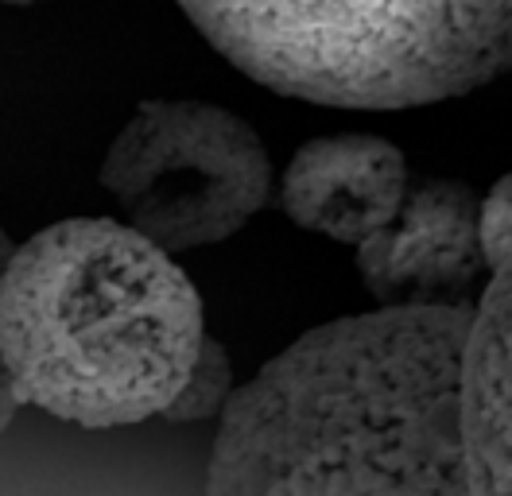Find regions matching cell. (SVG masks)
I'll return each instance as SVG.
<instances>
[{"instance_id":"cell-1","label":"cell","mask_w":512,"mask_h":496,"mask_svg":"<svg viewBox=\"0 0 512 496\" xmlns=\"http://www.w3.org/2000/svg\"><path fill=\"white\" fill-rule=\"evenodd\" d=\"M470 307L322 322L222 403L206 496H470L454 372Z\"/></svg>"},{"instance_id":"cell-2","label":"cell","mask_w":512,"mask_h":496,"mask_svg":"<svg viewBox=\"0 0 512 496\" xmlns=\"http://www.w3.org/2000/svg\"><path fill=\"white\" fill-rule=\"evenodd\" d=\"M12 400L78 431L206 423L233 372L194 279L117 217H66L0 260Z\"/></svg>"},{"instance_id":"cell-3","label":"cell","mask_w":512,"mask_h":496,"mask_svg":"<svg viewBox=\"0 0 512 496\" xmlns=\"http://www.w3.org/2000/svg\"><path fill=\"white\" fill-rule=\"evenodd\" d=\"M264 90L338 109H416L509 70L512 0H179Z\"/></svg>"},{"instance_id":"cell-4","label":"cell","mask_w":512,"mask_h":496,"mask_svg":"<svg viewBox=\"0 0 512 496\" xmlns=\"http://www.w3.org/2000/svg\"><path fill=\"white\" fill-rule=\"evenodd\" d=\"M97 183L125 225L167 256L229 241L272 198V159L249 121L194 97L140 101Z\"/></svg>"},{"instance_id":"cell-5","label":"cell","mask_w":512,"mask_h":496,"mask_svg":"<svg viewBox=\"0 0 512 496\" xmlns=\"http://www.w3.org/2000/svg\"><path fill=\"white\" fill-rule=\"evenodd\" d=\"M12 237L0 229V260ZM218 419L78 431L12 400L0 372V496H206Z\"/></svg>"},{"instance_id":"cell-6","label":"cell","mask_w":512,"mask_h":496,"mask_svg":"<svg viewBox=\"0 0 512 496\" xmlns=\"http://www.w3.org/2000/svg\"><path fill=\"white\" fill-rule=\"evenodd\" d=\"M357 272L377 307H470L466 291L485 276L474 186L458 179L408 186L392 225L357 245Z\"/></svg>"},{"instance_id":"cell-7","label":"cell","mask_w":512,"mask_h":496,"mask_svg":"<svg viewBox=\"0 0 512 496\" xmlns=\"http://www.w3.org/2000/svg\"><path fill=\"white\" fill-rule=\"evenodd\" d=\"M408 186V159L392 140L334 132L291 155L276 198L291 225L357 248L392 225Z\"/></svg>"},{"instance_id":"cell-8","label":"cell","mask_w":512,"mask_h":496,"mask_svg":"<svg viewBox=\"0 0 512 496\" xmlns=\"http://www.w3.org/2000/svg\"><path fill=\"white\" fill-rule=\"evenodd\" d=\"M454 431L470 496H512V272L485 279L454 372Z\"/></svg>"},{"instance_id":"cell-9","label":"cell","mask_w":512,"mask_h":496,"mask_svg":"<svg viewBox=\"0 0 512 496\" xmlns=\"http://www.w3.org/2000/svg\"><path fill=\"white\" fill-rule=\"evenodd\" d=\"M478 252L485 276L512 272V179L501 175L489 186V194L478 198Z\"/></svg>"},{"instance_id":"cell-10","label":"cell","mask_w":512,"mask_h":496,"mask_svg":"<svg viewBox=\"0 0 512 496\" xmlns=\"http://www.w3.org/2000/svg\"><path fill=\"white\" fill-rule=\"evenodd\" d=\"M0 4H39V0H0Z\"/></svg>"}]
</instances>
